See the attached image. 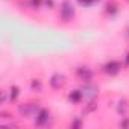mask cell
Segmentation results:
<instances>
[{
    "instance_id": "cell-3",
    "label": "cell",
    "mask_w": 129,
    "mask_h": 129,
    "mask_svg": "<svg viewBox=\"0 0 129 129\" xmlns=\"http://www.w3.org/2000/svg\"><path fill=\"white\" fill-rule=\"evenodd\" d=\"M76 75H78V78H79L81 81H84V82H90V79H91V72H90L88 69H84V67H79V69L76 70Z\"/></svg>"
},
{
    "instance_id": "cell-8",
    "label": "cell",
    "mask_w": 129,
    "mask_h": 129,
    "mask_svg": "<svg viewBox=\"0 0 129 129\" xmlns=\"http://www.w3.org/2000/svg\"><path fill=\"white\" fill-rule=\"evenodd\" d=\"M82 91H72L70 93V100L72 102H79L81 99H82Z\"/></svg>"
},
{
    "instance_id": "cell-11",
    "label": "cell",
    "mask_w": 129,
    "mask_h": 129,
    "mask_svg": "<svg viewBox=\"0 0 129 129\" xmlns=\"http://www.w3.org/2000/svg\"><path fill=\"white\" fill-rule=\"evenodd\" d=\"M40 87H41V84H40L37 79H35V81H32V88H34V90H38Z\"/></svg>"
},
{
    "instance_id": "cell-10",
    "label": "cell",
    "mask_w": 129,
    "mask_h": 129,
    "mask_svg": "<svg viewBox=\"0 0 129 129\" xmlns=\"http://www.w3.org/2000/svg\"><path fill=\"white\" fill-rule=\"evenodd\" d=\"M94 2H96V0H79V3L81 5H85V6H88V5H91Z\"/></svg>"
},
{
    "instance_id": "cell-14",
    "label": "cell",
    "mask_w": 129,
    "mask_h": 129,
    "mask_svg": "<svg viewBox=\"0 0 129 129\" xmlns=\"http://www.w3.org/2000/svg\"><path fill=\"white\" fill-rule=\"evenodd\" d=\"M121 126H129V121H127V120H126V121H123V123H121Z\"/></svg>"
},
{
    "instance_id": "cell-2",
    "label": "cell",
    "mask_w": 129,
    "mask_h": 129,
    "mask_svg": "<svg viewBox=\"0 0 129 129\" xmlns=\"http://www.w3.org/2000/svg\"><path fill=\"white\" fill-rule=\"evenodd\" d=\"M120 69H121V67H120V64H118L117 61H109L106 66H105V72H106L108 75H115V73H118Z\"/></svg>"
},
{
    "instance_id": "cell-5",
    "label": "cell",
    "mask_w": 129,
    "mask_h": 129,
    "mask_svg": "<svg viewBox=\"0 0 129 129\" xmlns=\"http://www.w3.org/2000/svg\"><path fill=\"white\" fill-rule=\"evenodd\" d=\"M47 120H49V111L40 108V111L37 112V123H38V124H44Z\"/></svg>"
},
{
    "instance_id": "cell-6",
    "label": "cell",
    "mask_w": 129,
    "mask_h": 129,
    "mask_svg": "<svg viewBox=\"0 0 129 129\" xmlns=\"http://www.w3.org/2000/svg\"><path fill=\"white\" fill-rule=\"evenodd\" d=\"M62 84H64V76H61V75H53V76H52L50 85H52L53 88H61Z\"/></svg>"
},
{
    "instance_id": "cell-1",
    "label": "cell",
    "mask_w": 129,
    "mask_h": 129,
    "mask_svg": "<svg viewBox=\"0 0 129 129\" xmlns=\"http://www.w3.org/2000/svg\"><path fill=\"white\" fill-rule=\"evenodd\" d=\"M40 111V106L37 103H26V105H21L20 106V114L26 115V117H30V115H37V112Z\"/></svg>"
},
{
    "instance_id": "cell-4",
    "label": "cell",
    "mask_w": 129,
    "mask_h": 129,
    "mask_svg": "<svg viewBox=\"0 0 129 129\" xmlns=\"http://www.w3.org/2000/svg\"><path fill=\"white\" fill-rule=\"evenodd\" d=\"M61 14H62V17L66 18V20L72 18V15H73V8H72L70 2H64V5H62V8H61Z\"/></svg>"
},
{
    "instance_id": "cell-7",
    "label": "cell",
    "mask_w": 129,
    "mask_h": 129,
    "mask_svg": "<svg viewBox=\"0 0 129 129\" xmlns=\"http://www.w3.org/2000/svg\"><path fill=\"white\" fill-rule=\"evenodd\" d=\"M82 94H84L85 97H88V99H94V97L97 96V88H96V87L87 85V87L82 90Z\"/></svg>"
},
{
    "instance_id": "cell-12",
    "label": "cell",
    "mask_w": 129,
    "mask_h": 129,
    "mask_svg": "<svg viewBox=\"0 0 129 129\" xmlns=\"http://www.w3.org/2000/svg\"><path fill=\"white\" fill-rule=\"evenodd\" d=\"M32 5L34 6H40L41 5V0H32Z\"/></svg>"
},
{
    "instance_id": "cell-13",
    "label": "cell",
    "mask_w": 129,
    "mask_h": 129,
    "mask_svg": "<svg viewBox=\"0 0 129 129\" xmlns=\"http://www.w3.org/2000/svg\"><path fill=\"white\" fill-rule=\"evenodd\" d=\"M5 102H6V93L3 91L2 93V103H5Z\"/></svg>"
},
{
    "instance_id": "cell-9",
    "label": "cell",
    "mask_w": 129,
    "mask_h": 129,
    "mask_svg": "<svg viewBox=\"0 0 129 129\" xmlns=\"http://www.w3.org/2000/svg\"><path fill=\"white\" fill-rule=\"evenodd\" d=\"M17 97H18V88L14 85V87L9 88V99H11V100H15Z\"/></svg>"
}]
</instances>
